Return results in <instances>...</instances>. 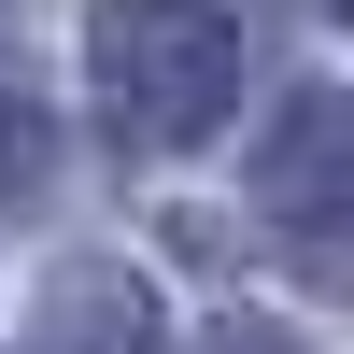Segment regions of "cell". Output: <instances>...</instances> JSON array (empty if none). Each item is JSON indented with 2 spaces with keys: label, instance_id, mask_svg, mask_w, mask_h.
Wrapping results in <instances>:
<instances>
[{
  "label": "cell",
  "instance_id": "6da1fadb",
  "mask_svg": "<svg viewBox=\"0 0 354 354\" xmlns=\"http://www.w3.org/2000/svg\"><path fill=\"white\" fill-rule=\"evenodd\" d=\"M85 71H100V100H113L128 142L185 156V142H213L227 100H241V28H227L213 0H100V15H85Z\"/></svg>",
  "mask_w": 354,
  "mask_h": 354
},
{
  "label": "cell",
  "instance_id": "8992f818",
  "mask_svg": "<svg viewBox=\"0 0 354 354\" xmlns=\"http://www.w3.org/2000/svg\"><path fill=\"white\" fill-rule=\"evenodd\" d=\"M326 15H340V28H354V0H326Z\"/></svg>",
  "mask_w": 354,
  "mask_h": 354
},
{
  "label": "cell",
  "instance_id": "7a4b0ae2",
  "mask_svg": "<svg viewBox=\"0 0 354 354\" xmlns=\"http://www.w3.org/2000/svg\"><path fill=\"white\" fill-rule=\"evenodd\" d=\"M255 227L270 255L312 283V298H354V100L340 85H298L255 142Z\"/></svg>",
  "mask_w": 354,
  "mask_h": 354
},
{
  "label": "cell",
  "instance_id": "5b68a950",
  "mask_svg": "<svg viewBox=\"0 0 354 354\" xmlns=\"http://www.w3.org/2000/svg\"><path fill=\"white\" fill-rule=\"evenodd\" d=\"M198 354H298L283 326H198Z\"/></svg>",
  "mask_w": 354,
  "mask_h": 354
},
{
  "label": "cell",
  "instance_id": "277c9868",
  "mask_svg": "<svg viewBox=\"0 0 354 354\" xmlns=\"http://www.w3.org/2000/svg\"><path fill=\"white\" fill-rule=\"evenodd\" d=\"M28 185H43V113L0 85V198H28Z\"/></svg>",
  "mask_w": 354,
  "mask_h": 354
},
{
  "label": "cell",
  "instance_id": "3957f363",
  "mask_svg": "<svg viewBox=\"0 0 354 354\" xmlns=\"http://www.w3.org/2000/svg\"><path fill=\"white\" fill-rule=\"evenodd\" d=\"M43 354H156V298H142V270L71 255V270L43 283Z\"/></svg>",
  "mask_w": 354,
  "mask_h": 354
}]
</instances>
